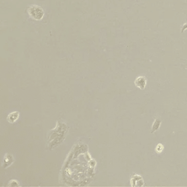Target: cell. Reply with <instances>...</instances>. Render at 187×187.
<instances>
[{
	"label": "cell",
	"mask_w": 187,
	"mask_h": 187,
	"mask_svg": "<svg viewBox=\"0 0 187 187\" xmlns=\"http://www.w3.org/2000/svg\"><path fill=\"white\" fill-rule=\"evenodd\" d=\"M19 117V113L18 112H13L10 113L7 116V121L10 123H15L17 121Z\"/></svg>",
	"instance_id": "cell-3"
},
{
	"label": "cell",
	"mask_w": 187,
	"mask_h": 187,
	"mask_svg": "<svg viewBox=\"0 0 187 187\" xmlns=\"http://www.w3.org/2000/svg\"><path fill=\"white\" fill-rule=\"evenodd\" d=\"M163 148H164L163 145H162V144H158V145H157V148H156V151H157V153H161V152L162 151Z\"/></svg>",
	"instance_id": "cell-5"
},
{
	"label": "cell",
	"mask_w": 187,
	"mask_h": 187,
	"mask_svg": "<svg viewBox=\"0 0 187 187\" xmlns=\"http://www.w3.org/2000/svg\"><path fill=\"white\" fill-rule=\"evenodd\" d=\"M28 13L32 18L35 20H41L44 15V11L37 5H32L28 9Z\"/></svg>",
	"instance_id": "cell-1"
},
{
	"label": "cell",
	"mask_w": 187,
	"mask_h": 187,
	"mask_svg": "<svg viewBox=\"0 0 187 187\" xmlns=\"http://www.w3.org/2000/svg\"><path fill=\"white\" fill-rule=\"evenodd\" d=\"M161 123H162V121H161V120H160L159 119H156V120L154 121V122H153V124L151 132L153 133V132H155L156 131H157V130L159 129L160 125H161Z\"/></svg>",
	"instance_id": "cell-4"
},
{
	"label": "cell",
	"mask_w": 187,
	"mask_h": 187,
	"mask_svg": "<svg viewBox=\"0 0 187 187\" xmlns=\"http://www.w3.org/2000/svg\"><path fill=\"white\" fill-rule=\"evenodd\" d=\"M134 84L140 89H144L146 85V79L143 76L138 77V78L135 80V81H134Z\"/></svg>",
	"instance_id": "cell-2"
},
{
	"label": "cell",
	"mask_w": 187,
	"mask_h": 187,
	"mask_svg": "<svg viewBox=\"0 0 187 187\" xmlns=\"http://www.w3.org/2000/svg\"><path fill=\"white\" fill-rule=\"evenodd\" d=\"M186 29H187V23L186 24H184V25L182 26V29H181V32H184V31L186 30Z\"/></svg>",
	"instance_id": "cell-6"
}]
</instances>
